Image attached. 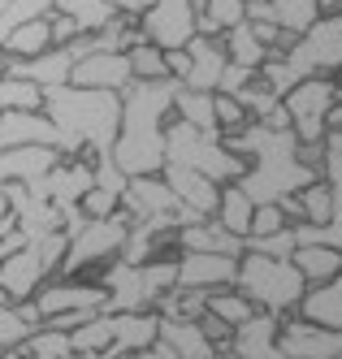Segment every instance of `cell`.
<instances>
[{"instance_id": "9a60e30c", "label": "cell", "mask_w": 342, "mask_h": 359, "mask_svg": "<svg viewBox=\"0 0 342 359\" xmlns=\"http://www.w3.org/2000/svg\"><path fill=\"white\" fill-rule=\"evenodd\" d=\"M74 87H91V91H126L135 83V69H130V57L126 53H87L74 61V74H70Z\"/></svg>"}, {"instance_id": "484cf974", "label": "cell", "mask_w": 342, "mask_h": 359, "mask_svg": "<svg viewBox=\"0 0 342 359\" xmlns=\"http://www.w3.org/2000/svg\"><path fill=\"white\" fill-rule=\"evenodd\" d=\"M234 238H243L247 243V234H251V217H256V199L239 187V182H225L221 187V203H217V212H213Z\"/></svg>"}, {"instance_id": "f5cc1de1", "label": "cell", "mask_w": 342, "mask_h": 359, "mask_svg": "<svg viewBox=\"0 0 342 359\" xmlns=\"http://www.w3.org/2000/svg\"><path fill=\"white\" fill-rule=\"evenodd\" d=\"M217 359H243V355L234 351V346H221V355H217Z\"/></svg>"}, {"instance_id": "8fae6325", "label": "cell", "mask_w": 342, "mask_h": 359, "mask_svg": "<svg viewBox=\"0 0 342 359\" xmlns=\"http://www.w3.org/2000/svg\"><path fill=\"white\" fill-rule=\"evenodd\" d=\"M239 281V255H217V251H182L173 260V290L191 294H217Z\"/></svg>"}, {"instance_id": "1f68e13d", "label": "cell", "mask_w": 342, "mask_h": 359, "mask_svg": "<svg viewBox=\"0 0 342 359\" xmlns=\"http://www.w3.org/2000/svg\"><path fill=\"white\" fill-rule=\"evenodd\" d=\"M273 5V18H277V31L282 35H308L312 27H317V18H321V5L317 0H269Z\"/></svg>"}, {"instance_id": "d6a6232c", "label": "cell", "mask_w": 342, "mask_h": 359, "mask_svg": "<svg viewBox=\"0 0 342 359\" xmlns=\"http://www.w3.org/2000/svg\"><path fill=\"white\" fill-rule=\"evenodd\" d=\"M204 312H213L217 320H225L230 329H239L256 316V303L239 290V286H230V290H217V294H208L204 299Z\"/></svg>"}, {"instance_id": "7bdbcfd3", "label": "cell", "mask_w": 342, "mask_h": 359, "mask_svg": "<svg viewBox=\"0 0 342 359\" xmlns=\"http://www.w3.org/2000/svg\"><path fill=\"white\" fill-rule=\"evenodd\" d=\"M48 27H52V48H65V43H74L78 35H83V31H78V22L65 18V13H57V9L48 13Z\"/></svg>"}, {"instance_id": "4316f807", "label": "cell", "mask_w": 342, "mask_h": 359, "mask_svg": "<svg viewBox=\"0 0 342 359\" xmlns=\"http://www.w3.org/2000/svg\"><path fill=\"white\" fill-rule=\"evenodd\" d=\"M221 43H225V57H230L234 65H247V69H265L269 57L277 53V48H269V43H260V39H256V31L247 27V22H239L234 31H225Z\"/></svg>"}, {"instance_id": "44dd1931", "label": "cell", "mask_w": 342, "mask_h": 359, "mask_svg": "<svg viewBox=\"0 0 342 359\" xmlns=\"http://www.w3.org/2000/svg\"><path fill=\"white\" fill-rule=\"evenodd\" d=\"M277 329H282V316L256 312L247 325L234 329L230 346L239 351L243 359H286V351H282V342H277Z\"/></svg>"}, {"instance_id": "83f0119b", "label": "cell", "mask_w": 342, "mask_h": 359, "mask_svg": "<svg viewBox=\"0 0 342 359\" xmlns=\"http://www.w3.org/2000/svg\"><path fill=\"white\" fill-rule=\"evenodd\" d=\"M44 87L22 74H0V113H44Z\"/></svg>"}, {"instance_id": "b9f144b4", "label": "cell", "mask_w": 342, "mask_h": 359, "mask_svg": "<svg viewBox=\"0 0 342 359\" xmlns=\"http://www.w3.org/2000/svg\"><path fill=\"white\" fill-rule=\"evenodd\" d=\"M321 177H325L329 191H334V217H338V212H342V156H338V151H325Z\"/></svg>"}, {"instance_id": "8992f818", "label": "cell", "mask_w": 342, "mask_h": 359, "mask_svg": "<svg viewBox=\"0 0 342 359\" xmlns=\"http://www.w3.org/2000/svg\"><path fill=\"white\" fill-rule=\"evenodd\" d=\"M65 251H70L65 234H48V238H35L22 251L5 255V260H0V299L5 303H31L48 281L61 273Z\"/></svg>"}, {"instance_id": "4dcf8cb0", "label": "cell", "mask_w": 342, "mask_h": 359, "mask_svg": "<svg viewBox=\"0 0 342 359\" xmlns=\"http://www.w3.org/2000/svg\"><path fill=\"white\" fill-rule=\"evenodd\" d=\"M173 117L195 126V130H217V117H213V91H191V87H178L173 91ZM221 135V130H217Z\"/></svg>"}, {"instance_id": "f1b7e54d", "label": "cell", "mask_w": 342, "mask_h": 359, "mask_svg": "<svg viewBox=\"0 0 342 359\" xmlns=\"http://www.w3.org/2000/svg\"><path fill=\"white\" fill-rule=\"evenodd\" d=\"M52 48V27H48V18H35V22H26V27L9 31V39L0 43V53H9L18 61H31L39 53H48Z\"/></svg>"}, {"instance_id": "277c9868", "label": "cell", "mask_w": 342, "mask_h": 359, "mask_svg": "<svg viewBox=\"0 0 342 359\" xmlns=\"http://www.w3.org/2000/svg\"><path fill=\"white\" fill-rule=\"evenodd\" d=\"M165 165H182V169H195L204 177H213L217 187L225 182H239L247 173V161L239 151H230L225 135L217 130H195V126L169 117L165 126Z\"/></svg>"}, {"instance_id": "8d00e7d4", "label": "cell", "mask_w": 342, "mask_h": 359, "mask_svg": "<svg viewBox=\"0 0 342 359\" xmlns=\"http://www.w3.org/2000/svg\"><path fill=\"white\" fill-rule=\"evenodd\" d=\"M22 346H26V355H35V359H78V355H74V342H70V333L48 329V325H39Z\"/></svg>"}, {"instance_id": "2e32d148", "label": "cell", "mask_w": 342, "mask_h": 359, "mask_svg": "<svg viewBox=\"0 0 342 359\" xmlns=\"http://www.w3.org/2000/svg\"><path fill=\"white\" fill-rule=\"evenodd\" d=\"M161 338V312H113V346L104 359H135Z\"/></svg>"}, {"instance_id": "5b68a950", "label": "cell", "mask_w": 342, "mask_h": 359, "mask_svg": "<svg viewBox=\"0 0 342 359\" xmlns=\"http://www.w3.org/2000/svg\"><path fill=\"white\" fill-rule=\"evenodd\" d=\"M234 286L256 303V312L269 316H295L308 294V281L291 260H273V255H256V251L239 255V281Z\"/></svg>"}, {"instance_id": "ac0fdd59", "label": "cell", "mask_w": 342, "mask_h": 359, "mask_svg": "<svg viewBox=\"0 0 342 359\" xmlns=\"http://www.w3.org/2000/svg\"><path fill=\"white\" fill-rule=\"evenodd\" d=\"M57 161H61L57 147H9V151H0V191L35 187Z\"/></svg>"}, {"instance_id": "30bf717a", "label": "cell", "mask_w": 342, "mask_h": 359, "mask_svg": "<svg viewBox=\"0 0 342 359\" xmlns=\"http://www.w3.org/2000/svg\"><path fill=\"white\" fill-rule=\"evenodd\" d=\"M39 316H65V312H109V290H104L100 277H65L57 273L48 286L35 294Z\"/></svg>"}, {"instance_id": "d590c367", "label": "cell", "mask_w": 342, "mask_h": 359, "mask_svg": "<svg viewBox=\"0 0 342 359\" xmlns=\"http://www.w3.org/2000/svg\"><path fill=\"white\" fill-rule=\"evenodd\" d=\"M52 9H57V0H9V5L0 9V43L9 39V31L26 27V22H35V18H48Z\"/></svg>"}, {"instance_id": "f907efd6", "label": "cell", "mask_w": 342, "mask_h": 359, "mask_svg": "<svg viewBox=\"0 0 342 359\" xmlns=\"http://www.w3.org/2000/svg\"><path fill=\"white\" fill-rule=\"evenodd\" d=\"M329 130H342V87H338V100L329 109Z\"/></svg>"}, {"instance_id": "836d02e7", "label": "cell", "mask_w": 342, "mask_h": 359, "mask_svg": "<svg viewBox=\"0 0 342 359\" xmlns=\"http://www.w3.org/2000/svg\"><path fill=\"white\" fill-rule=\"evenodd\" d=\"M130 69H135V83H165L169 79V65H165V48H156L147 39H139L130 48Z\"/></svg>"}, {"instance_id": "ab89813d", "label": "cell", "mask_w": 342, "mask_h": 359, "mask_svg": "<svg viewBox=\"0 0 342 359\" xmlns=\"http://www.w3.org/2000/svg\"><path fill=\"white\" fill-rule=\"evenodd\" d=\"M87 217H117L121 212V191H109V187H91L87 195H83V203H78Z\"/></svg>"}, {"instance_id": "816d5d0a", "label": "cell", "mask_w": 342, "mask_h": 359, "mask_svg": "<svg viewBox=\"0 0 342 359\" xmlns=\"http://www.w3.org/2000/svg\"><path fill=\"white\" fill-rule=\"evenodd\" d=\"M325 151H338L342 156V130H325Z\"/></svg>"}, {"instance_id": "681fc988", "label": "cell", "mask_w": 342, "mask_h": 359, "mask_svg": "<svg viewBox=\"0 0 342 359\" xmlns=\"http://www.w3.org/2000/svg\"><path fill=\"white\" fill-rule=\"evenodd\" d=\"M135 359H178V351H173V346H169L165 338H156V342H152L147 351H139Z\"/></svg>"}, {"instance_id": "f6af8a7d", "label": "cell", "mask_w": 342, "mask_h": 359, "mask_svg": "<svg viewBox=\"0 0 342 359\" xmlns=\"http://www.w3.org/2000/svg\"><path fill=\"white\" fill-rule=\"evenodd\" d=\"M199 329H204V338H208V342H217V346H230V338H234V329H230L225 320H217L213 312H204V316H199Z\"/></svg>"}, {"instance_id": "4fadbf2b", "label": "cell", "mask_w": 342, "mask_h": 359, "mask_svg": "<svg viewBox=\"0 0 342 359\" xmlns=\"http://www.w3.org/2000/svg\"><path fill=\"white\" fill-rule=\"evenodd\" d=\"M91 187H96V161L61 156V161L35 182V195H44L48 203H57V208H78Z\"/></svg>"}, {"instance_id": "e0dca14e", "label": "cell", "mask_w": 342, "mask_h": 359, "mask_svg": "<svg viewBox=\"0 0 342 359\" xmlns=\"http://www.w3.org/2000/svg\"><path fill=\"white\" fill-rule=\"evenodd\" d=\"M187 57H191V69H187V79H182L178 87H191V91H217L221 79H225V43L217 35H195L187 43Z\"/></svg>"}, {"instance_id": "11a10c76", "label": "cell", "mask_w": 342, "mask_h": 359, "mask_svg": "<svg viewBox=\"0 0 342 359\" xmlns=\"http://www.w3.org/2000/svg\"><path fill=\"white\" fill-rule=\"evenodd\" d=\"M5 5H9V0H0V9H5Z\"/></svg>"}, {"instance_id": "ee69618b", "label": "cell", "mask_w": 342, "mask_h": 359, "mask_svg": "<svg viewBox=\"0 0 342 359\" xmlns=\"http://www.w3.org/2000/svg\"><path fill=\"white\" fill-rule=\"evenodd\" d=\"M251 79H260V69H247V65H234V61H230V65H225V79H221V87H217V91L239 95V91H243Z\"/></svg>"}, {"instance_id": "bcb514c9", "label": "cell", "mask_w": 342, "mask_h": 359, "mask_svg": "<svg viewBox=\"0 0 342 359\" xmlns=\"http://www.w3.org/2000/svg\"><path fill=\"white\" fill-rule=\"evenodd\" d=\"M165 65H169V79H173V83H182V79H187V69H191L187 48H173V53H165Z\"/></svg>"}, {"instance_id": "603a6c76", "label": "cell", "mask_w": 342, "mask_h": 359, "mask_svg": "<svg viewBox=\"0 0 342 359\" xmlns=\"http://www.w3.org/2000/svg\"><path fill=\"white\" fill-rule=\"evenodd\" d=\"M295 316L321 325V329L342 333V273L334 281H325V286H308V294H303V303H299Z\"/></svg>"}, {"instance_id": "db71d44e", "label": "cell", "mask_w": 342, "mask_h": 359, "mask_svg": "<svg viewBox=\"0 0 342 359\" xmlns=\"http://www.w3.org/2000/svg\"><path fill=\"white\" fill-rule=\"evenodd\" d=\"M243 5H260V0H243Z\"/></svg>"}, {"instance_id": "d6986e66", "label": "cell", "mask_w": 342, "mask_h": 359, "mask_svg": "<svg viewBox=\"0 0 342 359\" xmlns=\"http://www.w3.org/2000/svg\"><path fill=\"white\" fill-rule=\"evenodd\" d=\"M61 135L48 113H0V151L9 147H57ZM61 151V147H57Z\"/></svg>"}, {"instance_id": "9f6ffc18", "label": "cell", "mask_w": 342, "mask_h": 359, "mask_svg": "<svg viewBox=\"0 0 342 359\" xmlns=\"http://www.w3.org/2000/svg\"><path fill=\"white\" fill-rule=\"evenodd\" d=\"M338 83H342V69H338Z\"/></svg>"}, {"instance_id": "7c38bea8", "label": "cell", "mask_w": 342, "mask_h": 359, "mask_svg": "<svg viewBox=\"0 0 342 359\" xmlns=\"http://www.w3.org/2000/svg\"><path fill=\"white\" fill-rule=\"evenodd\" d=\"M139 35L156 48H187L199 35V13H195V0H156V5L139 18Z\"/></svg>"}, {"instance_id": "c3c4849f", "label": "cell", "mask_w": 342, "mask_h": 359, "mask_svg": "<svg viewBox=\"0 0 342 359\" xmlns=\"http://www.w3.org/2000/svg\"><path fill=\"white\" fill-rule=\"evenodd\" d=\"M9 229H18V217H13V199H9V191H0V234H9Z\"/></svg>"}, {"instance_id": "7a4b0ae2", "label": "cell", "mask_w": 342, "mask_h": 359, "mask_svg": "<svg viewBox=\"0 0 342 359\" xmlns=\"http://www.w3.org/2000/svg\"><path fill=\"white\" fill-rule=\"evenodd\" d=\"M230 151H239L247 161V173L239 177V187L256 203H282L286 195H299L308 182H317V169H308L299 161V139L295 130H265V126H247V130L225 139Z\"/></svg>"}, {"instance_id": "f546056e", "label": "cell", "mask_w": 342, "mask_h": 359, "mask_svg": "<svg viewBox=\"0 0 342 359\" xmlns=\"http://www.w3.org/2000/svg\"><path fill=\"white\" fill-rule=\"evenodd\" d=\"M57 13L74 18L83 35H100L104 27H109V22H117V18H121V13L109 5V0H57Z\"/></svg>"}, {"instance_id": "f35d334b", "label": "cell", "mask_w": 342, "mask_h": 359, "mask_svg": "<svg viewBox=\"0 0 342 359\" xmlns=\"http://www.w3.org/2000/svg\"><path fill=\"white\" fill-rule=\"evenodd\" d=\"M299 247V234H295V225H286L277 229V234H265V238H247L243 251H256V255H273V260H291Z\"/></svg>"}, {"instance_id": "7dc6e473", "label": "cell", "mask_w": 342, "mask_h": 359, "mask_svg": "<svg viewBox=\"0 0 342 359\" xmlns=\"http://www.w3.org/2000/svg\"><path fill=\"white\" fill-rule=\"evenodd\" d=\"M109 5H113L121 18H135V22H139V18H143L152 5H156V0H109Z\"/></svg>"}, {"instance_id": "52a82bcc", "label": "cell", "mask_w": 342, "mask_h": 359, "mask_svg": "<svg viewBox=\"0 0 342 359\" xmlns=\"http://www.w3.org/2000/svg\"><path fill=\"white\" fill-rule=\"evenodd\" d=\"M109 290V312H156L161 299L173 290V260H152V264H126L113 260L100 273Z\"/></svg>"}, {"instance_id": "60d3db41", "label": "cell", "mask_w": 342, "mask_h": 359, "mask_svg": "<svg viewBox=\"0 0 342 359\" xmlns=\"http://www.w3.org/2000/svg\"><path fill=\"white\" fill-rule=\"evenodd\" d=\"M291 225V217L282 212V203H256V217H251V234L247 238H265V234H277V229Z\"/></svg>"}, {"instance_id": "ba28073f", "label": "cell", "mask_w": 342, "mask_h": 359, "mask_svg": "<svg viewBox=\"0 0 342 359\" xmlns=\"http://www.w3.org/2000/svg\"><path fill=\"white\" fill-rule=\"evenodd\" d=\"M126 238H130V217L126 212H117V217H91L70 238L61 273L65 277H100L113 260H121Z\"/></svg>"}, {"instance_id": "ffe728a7", "label": "cell", "mask_w": 342, "mask_h": 359, "mask_svg": "<svg viewBox=\"0 0 342 359\" xmlns=\"http://www.w3.org/2000/svg\"><path fill=\"white\" fill-rule=\"evenodd\" d=\"M161 177L173 187V195H178L182 208H191L195 217H213V212H217L221 187L213 182V177H204V173H195V169H182V165H165Z\"/></svg>"}, {"instance_id": "e575fe53", "label": "cell", "mask_w": 342, "mask_h": 359, "mask_svg": "<svg viewBox=\"0 0 342 359\" xmlns=\"http://www.w3.org/2000/svg\"><path fill=\"white\" fill-rule=\"evenodd\" d=\"M295 199H299V208H303V221H308V225H329V221H334V191H329L325 177L308 182Z\"/></svg>"}, {"instance_id": "6da1fadb", "label": "cell", "mask_w": 342, "mask_h": 359, "mask_svg": "<svg viewBox=\"0 0 342 359\" xmlns=\"http://www.w3.org/2000/svg\"><path fill=\"white\" fill-rule=\"evenodd\" d=\"M173 91L178 83H130L121 91V130L113 143V165L126 177L161 173L165 169V126L173 117Z\"/></svg>"}, {"instance_id": "7402d4cb", "label": "cell", "mask_w": 342, "mask_h": 359, "mask_svg": "<svg viewBox=\"0 0 342 359\" xmlns=\"http://www.w3.org/2000/svg\"><path fill=\"white\" fill-rule=\"evenodd\" d=\"M178 251H217V255H243V238H234L217 217H195L178 225Z\"/></svg>"}, {"instance_id": "cb8c5ba5", "label": "cell", "mask_w": 342, "mask_h": 359, "mask_svg": "<svg viewBox=\"0 0 342 359\" xmlns=\"http://www.w3.org/2000/svg\"><path fill=\"white\" fill-rule=\"evenodd\" d=\"M291 264L303 273L308 286H325V281H334L342 273V251L329 247V243H299L295 255H291Z\"/></svg>"}, {"instance_id": "d4e9b609", "label": "cell", "mask_w": 342, "mask_h": 359, "mask_svg": "<svg viewBox=\"0 0 342 359\" xmlns=\"http://www.w3.org/2000/svg\"><path fill=\"white\" fill-rule=\"evenodd\" d=\"M39 325H44V316H39L35 299L31 303H5V299H0V351L22 346Z\"/></svg>"}, {"instance_id": "5bb4252c", "label": "cell", "mask_w": 342, "mask_h": 359, "mask_svg": "<svg viewBox=\"0 0 342 359\" xmlns=\"http://www.w3.org/2000/svg\"><path fill=\"white\" fill-rule=\"evenodd\" d=\"M121 212L130 221H161V217H178L182 203H178L173 187L165 182L161 173H143V177H130V182H126Z\"/></svg>"}, {"instance_id": "6f0895ef", "label": "cell", "mask_w": 342, "mask_h": 359, "mask_svg": "<svg viewBox=\"0 0 342 359\" xmlns=\"http://www.w3.org/2000/svg\"><path fill=\"white\" fill-rule=\"evenodd\" d=\"M338 359H342V355H338Z\"/></svg>"}, {"instance_id": "9c48e42d", "label": "cell", "mask_w": 342, "mask_h": 359, "mask_svg": "<svg viewBox=\"0 0 342 359\" xmlns=\"http://www.w3.org/2000/svg\"><path fill=\"white\" fill-rule=\"evenodd\" d=\"M338 79L334 74H312V79L295 83L291 91L282 95L286 113H291V130L299 143H325V130H329V109L338 100Z\"/></svg>"}, {"instance_id": "3957f363", "label": "cell", "mask_w": 342, "mask_h": 359, "mask_svg": "<svg viewBox=\"0 0 342 359\" xmlns=\"http://www.w3.org/2000/svg\"><path fill=\"white\" fill-rule=\"evenodd\" d=\"M44 113L52 117L61 135V156H83L96 161L113 151L121 130V95L117 91H91V87H52L44 95Z\"/></svg>"}, {"instance_id": "74e56055", "label": "cell", "mask_w": 342, "mask_h": 359, "mask_svg": "<svg viewBox=\"0 0 342 359\" xmlns=\"http://www.w3.org/2000/svg\"><path fill=\"white\" fill-rule=\"evenodd\" d=\"M213 117H217V130H221L225 139L251 126V113L243 109V100L230 95V91H213Z\"/></svg>"}]
</instances>
